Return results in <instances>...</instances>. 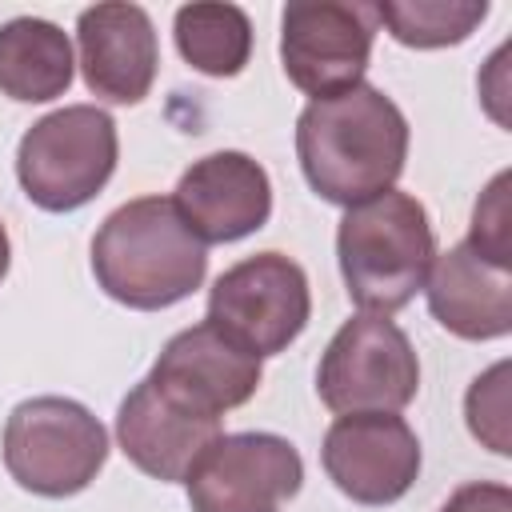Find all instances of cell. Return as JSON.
Segmentation results:
<instances>
[{
    "instance_id": "obj_16",
    "label": "cell",
    "mask_w": 512,
    "mask_h": 512,
    "mask_svg": "<svg viewBox=\"0 0 512 512\" xmlns=\"http://www.w3.org/2000/svg\"><path fill=\"white\" fill-rule=\"evenodd\" d=\"M68 32L40 16H16L0 24V92L20 104H48L72 84Z\"/></svg>"
},
{
    "instance_id": "obj_22",
    "label": "cell",
    "mask_w": 512,
    "mask_h": 512,
    "mask_svg": "<svg viewBox=\"0 0 512 512\" xmlns=\"http://www.w3.org/2000/svg\"><path fill=\"white\" fill-rule=\"evenodd\" d=\"M8 264H12V244H8V232L0 224V280L8 276Z\"/></svg>"
},
{
    "instance_id": "obj_17",
    "label": "cell",
    "mask_w": 512,
    "mask_h": 512,
    "mask_svg": "<svg viewBox=\"0 0 512 512\" xmlns=\"http://www.w3.org/2000/svg\"><path fill=\"white\" fill-rule=\"evenodd\" d=\"M176 52L204 76H240L252 56V20L236 4H184L172 20Z\"/></svg>"
},
{
    "instance_id": "obj_13",
    "label": "cell",
    "mask_w": 512,
    "mask_h": 512,
    "mask_svg": "<svg viewBox=\"0 0 512 512\" xmlns=\"http://www.w3.org/2000/svg\"><path fill=\"white\" fill-rule=\"evenodd\" d=\"M80 72L92 96L108 104H140L160 68V44L152 16L140 4H92L76 20Z\"/></svg>"
},
{
    "instance_id": "obj_3",
    "label": "cell",
    "mask_w": 512,
    "mask_h": 512,
    "mask_svg": "<svg viewBox=\"0 0 512 512\" xmlns=\"http://www.w3.org/2000/svg\"><path fill=\"white\" fill-rule=\"evenodd\" d=\"M336 260L348 300L360 312L392 316L428 280L436 236L424 204L408 192H380L344 208L336 228Z\"/></svg>"
},
{
    "instance_id": "obj_5",
    "label": "cell",
    "mask_w": 512,
    "mask_h": 512,
    "mask_svg": "<svg viewBox=\"0 0 512 512\" xmlns=\"http://www.w3.org/2000/svg\"><path fill=\"white\" fill-rule=\"evenodd\" d=\"M104 460L108 432L80 400L32 396L4 420V468L32 496H76L96 480Z\"/></svg>"
},
{
    "instance_id": "obj_1",
    "label": "cell",
    "mask_w": 512,
    "mask_h": 512,
    "mask_svg": "<svg viewBox=\"0 0 512 512\" xmlns=\"http://www.w3.org/2000/svg\"><path fill=\"white\" fill-rule=\"evenodd\" d=\"M296 160L320 200L352 208L400 180L408 160V120L376 84L308 100L296 120Z\"/></svg>"
},
{
    "instance_id": "obj_8",
    "label": "cell",
    "mask_w": 512,
    "mask_h": 512,
    "mask_svg": "<svg viewBox=\"0 0 512 512\" xmlns=\"http://www.w3.org/2000/svg\"><path fill=\"white\" fill-rule=\"evenodd\" d=\"M184 484L192 512H280L304 484V460L276 432H224Z\"/></svg>"
},
{
    "instance_id": "obj_15",
    "label": "cell",
    "mask_w": 512,
    "mask_h": 512,
    "mask_svg": "<svg viewBox=\"0 0 512 512\" xmlns=\"http://www.w3.org/2000/svg\"><path fill=\"white\" fill-rule=\"evenodd\" d=\"M424 292L432 320L460 340H500L512 332V276L480 260L468 244L432 260Z\"/></svg>"
},
{
    "instance_id": "obj_9",
    "label": "cell",
    "mask_w": 512,
    "mask_h": 512,
    "mask_svg": "<svg viewBox=\"0 0 512 512\" xmlns=\"http://www.w3.org/2000/svg\"><path fill=\"white\" fill-rule=\"evenodd\" d=\"M372 8L344 0H296L280 16L284 76L312 100L340 96L364 84L372 60Z\"/></svg>"
},
{
    "instance_id": "obj_20",
    "label": "cell",
    "mask_w": 512,
    "mask_h": 512,
    "mask_svg": "<svg viewBox=\"0 0 512 512\" xmlns=\"http://www.w3.org/2000/svg\"><path fill=\"white\" fill-rule=\"evenodd\" d=\"M508 184L512 172H496L492 184L480 192L476 208H472V232H468V248L496 264V268H512V208H508Z\"/></svg>"
},
{
    "instance_id": "obj_12",
    "label": "cell",
    "mask_w": 512,
    "mask_h": 512,
    "mask_svg": "<svg viewBox=\"0 0 512 512\" xmlns=\"http://www.w3.org/2000/svg\"><path fill=\"white\" fill-rule=\"evenodd\" d=\"M172 204L200 244H232L268 224L272 180L248 152L224 148L180 176Z\"/></svg>"
},
{
    "instance_id": "obj_11",
    "label": "cell",
    "mask_w": 512,
    "mask_h": 512,
    "mask_svg": "<svg viewBox=\"0 0 512 512\" xmlns=\"http://www.w3.org/2000/svg\"><path fill=\"white\" fill-rule=\"evenodd\" d=\"M216 436H224L216 412L192 404L188 396H180L176 388L152 376H144L120 400L116 412L120 452L160 484L184 480Z\"/></svg>"
},
{
    "instance_id": "obj_4",
    "label": "cell",
    "mask_w": 512,
    "mask_h": 512,
    "mask_svg": "<svg viewBox=\"0 0 512 512\" xmlns=\"http://www.w3.org/2000/svg\"><path fill=\"white\" fill-rule=\"evenodd\" d=\"M120 156L116 120L96 104H68L40 116L16 148V180L44 212H76L100 196Z\"/></svg>"
},
{
    "instance_id": "obj_10",
    "label": "cell",
    "mask_w": 512,
    "mask_h": 512,
    "mask_svg": "<svg viewBox=\"0 0 512 512\" xmlns=\"http://www.w3.org/2000/svg\"><path fill=\"white\" fill-rule=\"evenodd\" d=\"M320 464L352 504L384 508L416 484L420 440L396 412H348L328 424Z\"/></svg>"
},
{
    "instance_id": "obj_18",
    "label": "cell",
    "mask_w": 512,
    "mask_h": 512,
    "mask_svg": "<svg viewBox=\"0 0 512 512\" xmlns=\"http://www.w3.org/2000/svg\"><path fill=\"white\" fill-rule=\"evenodd\" d=\"M372 16L404 48H448L484 24L488 0H380Z\"/></svg>"
},
{
    "instance_id": "obj_2",
    "label": "cell",
    "mask_w": 512,
    "mask_h": 512,
    "mask_svg": "<svg viewBox=\"0 0 512 512\" xmlns=\"http://www.w3.org/2000/svg\"><path fill=\"white\" fill-rule=\"evenodd\" d=\"M92 276L124 308L160 312L188 300L208 276V248L168 196H136L92 236Z\"/></svg>"
},
{
    "instance_id": "obj_14",
    "label": "cell",
    "mask_w": 512,
    "mask_h": 512,
    "mask_svg": "<svg viewBox=\"0 0 512 512\" xmlns=\"http://www.w3.org/2000/svg\"><path fill=\"white\" fill-rule=\"evenodd\" d=\"M148 376L176 388L192 404L224 416L228 408H240L256 396L264 368H260L256 352H248L244 344L224 336L216 324L200 320V324L176 332L160 348Z\"/></svg>"
},
{
    "instance_id": "obj_21",
    "label": "cell",
    "mask_w": 512,
    "mask_h": 512,
    "mask_svg": "<svg viewBox=\"0 0 512 512\" xmlns=\"http://www.w3.org/2000/svg\"><path fill=\"white\" fill-rule=\"evenodd\" d=\"M436 512H512V488L496 480L460 484Z\"/></svg>"
},
{
    "instance_id": "obj_19",
    "label": "cell",
    "mask_w": 512,
    "mask_h": 512,
    "mask_svg": "<svg viewBox=\"0 0 512 512\" xmlns=\"http://www.w3.org/2000/svg\"><path fill=\"white\" fill-rule=\"evenodd\" d=\"M468 432L496 456H512V404H508V360L480 372L464 396Z\"/></svg>"
},
{
    "instance_id": "obj_6",
    "label": "cell",
    "mask_w": 512,
    "mask_h": 512,
    "mask_svg": "<svg viewBox=\"0 0 512 512\" xmlns=\"http://www.w3.org/2000/svg\"><path fill=\"white\" fill-rule=\"evenodd\" d=\"M320 400L348 412H400L420 392V360L408 332L372 312H356L328 340L316 368Z\"/></svg>"
},
{
    "instance_id": "obj_7",
    "label": "cell",
    "mask_w": 512,
    "mask_h": 512,
    "mask_svg": "<svg viewBox=\"0 0 512 512\" xmlns=\"http://www.w3.org/2000/svg\"><path fill=\"white\" fill-rule=\"evenodd\" d=\"M312 316L304 268L284 252H256L216 276L208 292V324L244 344L248 352H284Z\"/></svg>"
}]
</instances>
